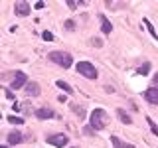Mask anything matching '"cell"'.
<instances>
[{"label": "cell", "mask_w": 158, "mask_h": 148, "mask_svg": "<svg viewBox=\"0 0 158 148\" xmlns=\"http://www.w3.org/2000/svg\"><path fill=\"white\" fill-rule=\"evenodd\" d=\"M56 85H57L59 89H63V91H65V93H73V89H71V85H67V83H65V81H61V79H59V81L56 83Z\"/></svg>", "instance_id": "cell-15"}, {"label": "cell", "mask_w": 158, "mask_h": 148, "mask_svg": "<svg viewBox=\"0 0 158 148\" xmlns=\"http://www.w3.org/2000/svg\"><path fill=\"white\" fill-rule=\"evenodd\" d=\"M42 38L46 39V42H52V39H53V34H52V32H44V34H42Z\"/></svg>", "instance_id": "cell-20"}, {"label": "cell", "mask_w": 158, "mask_h": 148, "mask_svg": "<svg viewBox=\"0 0 158 148\" xmlns=\"http://www.w3.org/2000/svg\"><path fill=\"white\" fill-rule=\"evenodd\" d=\"M48 59H49V61H53V63H56V65H59V67H65V69L73 65V57L69 56L67 51H52V53L48 56Z\"/></svg>", "instance_id": "cell-2"}, {"label": "cell", "mask_w": 158, "mask_h": 148, "mask_svg": "<svg viewBox=\"0 0 158 148\" xmlns=\"http://www.w3.org/2000/svg\"><path fill=\"white\" fill-rule=\"evenodd\" d=\"M0 148H6V146H0Z\"/></svg>", "instance_id": "cell-26"}, {"label": "cell", "mask_w": 158, "mask_h": 148, "mask_svg": "<svg viewBox=\"0 0 158 148\" xmlns=\"http://www.w3.org/2000/svg\"><path fill=\"white\" fill-rule=\"evenodd\" d=\"M99 20H101V30H103V34H105V36H109V34H111V30H113L111 22L107 20L105 14H99Z\"/></svg>", "instance_id": "cell-8"}, {"label": "cell", "mask_w": 158, "mask_h": 148, "mask_svg": "<svg viewBox=\"0 0 158 148\" xmlns=\"http://www.w3.org/2000/svg\"><path fill=\"white\" fill-rule=\"evenodd\" d=\"M48 142L56 148H63V146H67L69 138L65 134H52V136H48Z\"/></svg>", "instance_id": "cell-4"}, {"label": "cell", "mask_w": 158, "mask_h": 148, "mask_svg": "<svg viewBox=\"0 0 158 148\" xmlns=\"http://www.w3.org/2000/svg\"><path fill=\"white\" fill-rule=\"evenodd\" d=\"M146 122L150 125V130H152V134H156V136H158V126L154 125V121H152V118L148 117V118H146Z\"/></svg>", "instance_id": "cell-17"}, {"label": "cell", "mask_w": 158, "mask_h": 148, "mask_svg": "<svg viewBox=\"0 0 158 148\" xmlns=\"http://www.w3.org/2000/svg\"><path fill=\"white\" fill-rule=\"evenodd\" d=\"M14 12H16L18 14V16H28V14H30V4L26 2V0H18V2L16 4H14Z\"/></svg>", "instance_id": "cell-6"}, {"label": "cell", "mask_w": 158, "mask_h": 148, "mask_svg": "<svg viewBox=\"0 0 158 148\" xmlns=\"http://www.w3.org/2000/svg\"><path fill=\"white\" fill-rule=\"evenodd\" d=\"M65 28L67 30H73V28H75V22H73V20H67V22H65Z\"/></svg>", "instance_id": "cell-21"}, {"label": "cell", "mask_w": 158, "mask_h": 148, "mask_svg": "<svg viewBox=\"0 0 158 148\" xmlns=\"http://www.w3.org/2000/svg\"><path fill=\"white\" fill-rule=\"evenodd\" d=\"M22 138H24L22 132L14 130V132H10V134H8V142H10V144H20V142H24Z\"/></svg>", "instance_id": "cell-11"}, {"label": "cell", "mask_w": 158, "mask_h": 148, "mask_svg": "<svg viewBox=\"0 0 158 148\" xmlns=\"http://www.w3.org/2000/svg\"><path fill=\"white\" fill-rule=\"evenodd\" d=\"M148 67H150V65H148V63H144V65L138 69V73H142V75H144V73H148Z\"/></svg>", "instance_id": "cell-22"}, {"label": "cell", "mask_w": 158, "mask_h": 148, "mask_svg": "<svg viewBox=\"0 0 158 148\" xmlns=\"http://www.w3.org/2000/svg\"><path fill=\"white\" fill-rule=\"evenodd\" d=\"M67 6L71 8V10H75V8H77V2H73V0H69V2H67Z\"/></svg>", "instance_id": "cell-24"}, {"label": "cell", "mask_w": 158, "mask_h": 148, "mask_svg": "<svg viewBox=\"0 0 158 148\" xmlns=\"http://www.w3.org/2000/svg\"><path fill=\"white\" fill-rule=\"evenodd\" d=\"M109 125V115L103 109H95L91 113V128L93 130H103Z\"/></svg>", "instance_id": "cell-1"}, {"label": "cell", "mask_w": 158, "mask_h": 148, "mask_svg": "<svg viewBox=\"0 0 158 148\" xmlns=\"http://www.w3.org/2000/svg\"><path fill=\"white\" fill-rule=\"evenodd\" d=\"M73 113H75V115H77L79 118H83V117H85V109H83V107H79V105H73Z\"/></svg>", "instance_id": "cell-16"}, {"label": "cell", "mask_w": 158, "mask_h": 148, "mask_svg": "<svg viewBox=\"0 0 158 148\" xmlns=\"http://www.w3.org/2000/svg\"><path fill=\"white\" fill-rule=\"evenodd\" d=\"M44 6H46V4H44V2H36V4H34V8H36V10H42Z\"/></svg>", "instance_id": "cell-25"}, {"label": "cell", "mask_w": 158, "mask_h": 148, "mask_svg": "<svg viewBox=\"0 0 158 148\" xmlns=\"http://www.w3.org/2000/svg\"><path fill=\"white\" fill-rule=\"evenodd\" d=\"M26 93L30 97H38L40 95V85L36 81H30V83H26Z\"/></svg>", "instance_id": "cell-9"}, {"label": "cell", "mask_w": 158, "mask_h": 148, "mask_svg": "<svg viewBox=\"0 0 158 148\" xmlns=\"http://www.w3.org/2000/svg\"><path fill=\"white\" fill-rule=\"evenodd\" d=\"M0 118H2V115H0Z\"/></svg>", "instance_id": "cell-27"}, {"label": "cell", "mask_w": 158, "mask_h": 148, "mask_svg": "<svg viewBox=\"0 0 158 148\" xmlns=\"http://www.w3.org/2000/svg\"><path fill=\"white\" fill-rule=\"evenodd\" d=\"M105 4H107L109 8H121V6H125V4H123V2H111V0H107Z\"/></svg>", "instance_id": "cell-19"}, {"label": "cell", "mask_w": 158, "mask_h": 148, "mask_svg": "<svg viewBox=\"0 0 158 148\" xmlns=\"http://www.w3.org/2000/svg\"><path fill=\"white\" fill-rule=\"evenodd\" d=\"M28 83V77H26V73H22V71H18L16 75H14V79H12V83H10V87L16 91V89H20V87H24Z\"/></svg>", "instance_id": "cell-5"}, {"label": "cell", "mask_w": 158, "mask_h": 148, "mask_svg": "<svg viewBox=\"0 0 158 148\" xmlns=\"http://www.w3.org/2000/svg\"><path fill=\"white\" fill-rule=\"evenodd\" d=\"M142 22H144V26L148 28V32H150V36H152V38H154V39H158V34H156V30H154V28H152V24H150V22H148V20H146V18H144V20H142Z\"/></svg>", "instance_id": "cell-14"}, {"label": "cell", "mask_w": 158, "mask_h": 148, "mask_svg": "<svg viewBox=\"0 0 158 148\" xmlns=\"http://www.w3.org/2000/svg\"><path fill=\"white\" fill-rule=\"evenodd\" d=\"M117 115H118V118H121L125 125H131L132 122V118H131V115H127L125 113V109H117Z\"/></svg>", "instance_id": "cell-13"}, {"label": "cell", "mask_w": 158, "mask_h": 148, "mask_svg": "<svg viewBox=\"0 0 158 148\" xmlns=\"http://www.w3.org/2000/svg\"><path fill=\"white\" fill-rule=\"evenodd\" d=\"M36 117L42 118V121H44V118H52V117H53V111H52V109L42 107V109H38V111H36Z\"/></svg>", "instance_id": "cell-10"}, {"label": "cell", "mask_w": 158, "mask_h": 148, "mask_svg": "<svg viewBox=\"0 0 158 148\" xmlns=\"http://www.w3.org/2000/svg\"><path fill=\"white\" fill-rule=\"evenodd\" d=\"M111 142H113V146H115V148H135L132 144H128V142H123L118 136H111Z\"/></svg>", "instance_id": "cell-12"}, {"label": "cell", "mask_w": 158, "mask_h": 148, "mask_svg": "<svg viewBox=\"0 0 158 148\" xmlns=\"http://www.w3.org/2000/svg\"><path fill=\"white\" fill-rule=\"evenodd\" d=\"M144 99L148 103H152V105H158V89L156 87H150L144 91Z\"/></svg>", "instance_id": "cell-7"}, {"label": "cell", "mask_w": 158, "mask_h": 148, "mask_svg": "<svg viewBox=\"0 0 158 148\" xmlns=\"http://www.w3.org/2000/svg\"><path fill=\"white\" fill-rule=\"evenodd\" d=\"M77 73H81L87 79H97V69L91 61H79L77 63Z\"/></svg>", "instance_id": "cell-3"}, {"label": "cell", "mask_w": 158, "mask_h": 148, "mask_svg": "<svg viewBox=\"0 0 158 148\" xmlns=\"http://www.w3.org/2000/svg\"><path fill=\"white\" fill-rule=\"evenodd\" d=\"M152 87H156V89H158V73H156L154 77H152Z\"/></svg>", "instance_id": "cell-23"}, {"label": "cell", "mask_w": 158, "mask_h": 148, "mask_svg": "<svg viewBox=\"0 0 158 148\" xmlns=\"http://www.w3.org/2000/svg\"><path fill=\"white\" fill-rule=\"evenodd\" d=\"M8 122L10 125H24V121L20 117H8Z\"/></svg>", "instance_id": "cell-18"}]
</instances>
